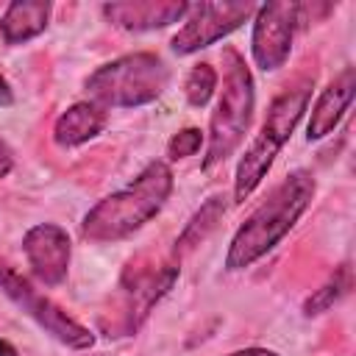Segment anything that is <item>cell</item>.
Segmentation results:
<instances>
[{"instance_id": "6da1fadb", "label": "cell", "mask_w": 356, "mask_h": 356, "mask_svg": "<svg viewBox=\"0 0 356 356\" xmlns=\"http://www.w3.org/2000/svg\"><path fill=\"white\" fill-rule=\"evenodd\" d=\"M317 181L306 170H292L273 192L259 203V209L239 225L228 245L225 267L228 270H245L253 261H259L267 250H273L289 228L300 220V214L314 200Z\"/></svg>"}, {"instance_id": "7a4b0ae2", "label": "cell", "mask_w": 356, "mask_h": 356, "mask_svg": "<svg viewBox=\"0 0 356 356\" xmlns=\"http://www.w3.org/2000/svg\"><path fill=\"white\" fill-rule=\"evenodd\" d=\"M172 192V170L164 161H150L128 186L95 203L81 222L89 242H120L150 222Z\"/></svg>"}, {"instance_id": "3957f363", "label": "cell", "mask_w": 356, "mask_h": 356, "mask_svg": "<svg viewBox=\"0 0 356 356\" xmlns=\"http://www.w3.org/2000/svg\"><path fill=\"white\" fill-rule=\"evenodd\" d=\"M312 86L314 78H303L295 86H286L267 108V117L261 122V131L256 134V139L250 142V147L245 150V156L236 164V175H234V203H245L253 189L264 181V175L270 172L278 150L284 147V142L292 136L295 125L300 122L303 111L309 108L312 100Z\"/></svg>"}, {"instance_id": "277c9868", "label": "cell", "mask_w": 356, "mask_h": 356, "mask_svg": "<svg viewBox=\"0 0 356 356\" xmlns=\"http://www.w3.org/2000/svg\"><path fill=\"white\" fill-rule=\"evenodd\" d=\"M253 106H256L253 75L245 58L234 47H225L222 50V89H220V97H217V106L209 122L203 170L222 164L242 145L250 128V120H253Z\"/></svg>"}, {"instance_id": "5b68a950", "label": "cell", "mask_w": 356, "mask_h": 356, "mask_svg": "<svg viewBox=\"0 0 356 356\" xmlns=\"http://www.w3.org/2000/svg\"><path fill=\"white\" fill-rule=\"evenodd\" d=\"M170 83V70L156 53H128L86 78L92 103L103 108H134L153 103Z\"/></svg>"}, {"instance_id": "8992f818", "label": "cell", "mask_w": 356, "mask_h": 356, "mask_svg": "<svg viewBox=\"0 0 356 356\" xmlns=\"http://www.w3.org/2000/svg\"><path fill=\"white\" fill-rule=\"evenodd\" d=\"M0 292L19 306L33 323H39L53 339L72 350H86L95 345V334L78 323L72 314H67L56 300H50L44 292H39L22 273H17L6 259H0Z\"/></svg>"}, {"instance_id": "52a82bcc", "label": "cell", "mask_w": 356, "mask_h": 356, "mask_svg": "<svg viewBox=\"0 0 356 356\" xmlns=\"http://www.w3.org/2000/svg\"><path fill=\"white\" fill-rule=\"evenodd\" d=\"M256 8L259 6L253 3H192L181 19L184 25L170 39V47L178 56H192L236 31L250 14H256Z\"/></svg>"}, {"instance_id": "ba28073f", "label": "cell", "mask_w": 356, "mask_h": 356, "mask_svg": "<svg viewBox=\"0 0 356 356\" xmlns=\"http://www.w3.org/2000/svg\"><path fill=\"white\" fill-rule=\"evenodd\" d=\"M300 11H303L300 3H267L256 8L250 53H253V61L264 72L284 67V61L289 58L292 39L300 22Z\"/></svg>"}, {"instance_id": "9c48e42d", "label": "cell", "mask_w": 356, "mask_h": 356, "mask_svg": "<svg viewBox=\"0 0 356 356\" xmlns=\"http://www.w3.org/2000/svg\"><path fill=\"white\" fill-rule=\"evenodd\" d=\"M175 278H178L175 264H161L150 270L142 267L134 270L131 264L120 281V331L122 334L136 331L139 323L150 314V309L170 292Z\"/></svg>"}, {"instance_id": "30bf717a", "label": "cell", "mask_w": 356, "mask_h": 356, "mask_svg": "<svg viewBox=\"0 0 356 356\" xmlns=\"http://www.w3.org/2000/svg\"><path fill=\"white\" fill-rule=\"evenodd\" d=\"M22 253L33 278L47 286H58L70 273L72 242L70 234L56 222H39L22 236Z\"/></svg>"}, {"instance_id": "8fae6325", "label": "cell", "mask_w": 356, "mask_h": 356, "mask_svg": "<svg viewBox=\"0 0 356 356\" xmlns=\"http://www.w3.org/2000/svg\"><path fill=\"white\" fill-rule=\"evenodd\" d=\"M189 3H175V0H125V3H106L100 11L103 17L122 31L131 33H145L156 28H167L172 22H181L186 14Z\"/></svg>"}, {"instance_id": "7c38bea8", "label": "cell", "mask_w": 356, "mask_h": 356, "mask_svg": "<svg viewBox=\"0 0 356 356\" xmlns=\"http://www.w3.org/2000/svg\"><path fill=\"white\" fill-rule=\"evenodd\" d=\"M353 95H356V72H353V67H345V70L320 92L317 103L312 106V117H309V125H306L309 142L328 136V134L339 125V120L345 117V111H348L350 103H353Z\"/></svg>"}, {"instance_id": "4fadbf2b", "label": "cell", "mask_w": 356, "mask_h": 356, "mask_svg": "<svg viewBox=\"0 0 356 356\" xmlns=\"http://www.w3.org/2000/svg\"><path fill=\"white\" fill-rule=\"evenodd\" d=\"M108 117L106 108L92 103V100H81L72 103L64 114H58L56 125H53V139L58 147H78L89 139H95L103 128H106Z\"/></svg>"}, {"instance_id": "5bb4252c", "label": "cell", "mask_w": 356, "mask_h": 356, "mask_svg": "<svg viewBox=\"0 0 356 356\" xmlns=\"http://www.w3.org/2000/svg\"><path fill=\"white\" fill-rule=\"evenodd\" d=\"M50 3H31V0H17L8 3L3 17H0V36L6 44H25L33 36H39L47 22H50Z\"/></svg>"}, {"instance_id": "9a60e30c", "label": "cell", "mask_w": 356, "mask_h": 356, "mask_svg": "<svg viewBox=\"0 0 356 356\" xmlns=\"http://www.w3.org/2000/svg\"><path fill=\"white\" fill-rule=\"evenodd\" d=\"M222 214H225L222 197H209V200L200 206V211L192 214V220L186 222V228L181 231V236L175 239V250L184 253V250H192L195 245H200V242L217 228V222L222 220Z\"/></svg>"}, {"instance_id": "2e32d148", "label": "cell", "mask_w": 356, "mask_h": 356, "mask_svg": "<svg viewBox=\"0 0 356 356\" xmlns=\"http://www.w3.org/2000/svg\"><path fill=\"white\" fill-rule=\"evenodd\" d=\"M348 289H350V267L348 264H342L306 303H303V314H323L325 309H331L339 298H345L348 295Z\"/></svg>"}, {"instance_id": "e0dca14e", "label": "cell", "mask_w": 356, "mask_h": 356, "mask_svg": "<svg viewBox=\"0 0 356 356\" xmlns=\"http://www.w3.org/2000/svg\"><path fill=\"white\" fill-rule=\"evenodd\" d=\"M217 81H220V75H217V70H214L211 64H195V67L189 70L186 81H184L186 103L195 106V108H203V106L211 100V95H214V89H217Z\"/></svg>"}, {"instance_id": "ac0fdd59", "label": "cell", "mask_w": 356, "mask_h": 356, "mask_svg": "<svg viewBox=\"0 0 356 356\" xmlns=\"http://www.w3.org/2000/svg\"><path fill=\"white\" fill-rule=\"evenodd\" d=\"M203 145V131L200 128H184L167 142V156L170 159H189L200 150Z\"/></svg>"}, {"instance_id": "d6986e66", "label": "cell", "mask_w": 356, "mask_h": 356, "mask_svg": "<svg viewBox=\"0 0 356 356\" xmlns=\"http://www.w3.org/2000/svg\"><path fill=\"white\" fill-rule=\"evenodd\" d=\"M14 170V150L8 147V142L0 136V178H6Z\"/></svg>"}, {"instance_id": "ffe728a7", "label": "cell", "mask_w": 356, "mask_h": 356, "mask_svg": "<svg viewBox=\"0 0 356 356\" xmlns=\"http://www.w3.org/2000/svg\"><path fill=\"white\" fill-rule=\"evenodd\" d=\"M228 356H278L275 350H267V348H245V350H234Z\"/></svg>"}, {"instance_id": "44dd1931", "label": "cell", "mask_w": 356, "mask_h": 356, "mask_svg": "<svg viewBox=\"0 0 356 356\" xmlns=\"http://www.w3.org/2000/svg\"><path fill=\"white\" fill-rule=\"evenodd\" d=\"M14 100V95H11V89H8V83H6V78L0 75V106H8Z\"/></svg>"}, {"instance_id": "7402d4cb", "label": "cell", "mask_w": 356, "mask_h": 356, "mask_svg": "<svg viewBox=\"0 0 356 356\" xmlns=\"http://www.w3.org/2000/svg\"><path fill=\"white\" fill-rule=\"evenodd\" d=\"M0 356H19V353L8 339H0Z\"/></svg>"}]
</instances>
